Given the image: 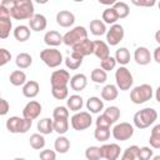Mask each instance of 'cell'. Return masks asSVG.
Masks as SVG:
<instances>
[{"mask_svg":"<svg viewBox=\"0 0 160 160\" xmlns=\"http://www.w3.org/2000/svg\"><path fill=\"white\" fill-rule=\"evenodd\" d=\"M9 11L10 16L15 20H30L35 15L31 0H14V5Z\"/></svg>","mask_w":160,"mask_h":160,"instance_id":"cell-1","label":"cell"},{"mask_svg":"<svg viewBox=\"0 0 160 160\" xmlns=\"http://www.w3.org/2000/svg\"><path fill=\"white\" fill-rule=\"evenodd\" d=\"M156 119H158V112L155 109L144 108V109L135 112L132 120H134V125L138 129H146L150 125H152Z\"/></svg>","mask_w":160,"mask_h":160,"instance_id":"cell-2","label":"cell"},{"mask_svg":"<svg viewBox=\"0 0 160 160\" xmlns=\"http://www.w3.org/2000/svg\"><path fill=\"white\" fill-rule=\"evenodd\" d=\"M154 95V91H152V88L151 85L149 84H141L139 86H135L131 91H130V100L134 102V104H144L149 100H151Z\"/></svg>","mask_w":160,"mask_h":160,"instance_id":"cell-3","label":"cell"},{"mask_svg":"<svg viewBox=\"0 0 160 160\" xmlns=\"http://www.w3.org/2000/svg\"><path fill=\"white\" fill-rule=\"evenodd\" d=\"M32 120L19 118V116H10L6 120V129L12 134H25L30 130Z\"/></svg>","mask_w":160,"mask_h":160,"instance_id":"cell-4","label":"cell"},{"mask_svg":"<svg viewBox=\"0 0 160 160\" xmlns=\"http://www.w3.org/2000/svg\"><path fill=\"white\" fill-rule=\"evenodd\" d=\"M115 80H116V86L119 90L121 91H126L130 90V88L134 84V79H132V74L130 72V70L125 66H120L116 71H115Z\"/></svg>","mask_w":160,"mask_h":160,"instance_id":"cell-5","label":"cell"},{"mask_svg":"<svg viewBox=\"0 0 160 160\" xmlns=\"http://www.w3.org/2000/svg\"><path fill=\"white\" fill-rule=\"evenodd\" d=\"M40 59L44 61V64L49 68H58L62 62V54L60 50L54 49V48H48L41 50L40 52Z\"/></svg>","mask_w":160,"mask_h":160,"instance_id":"cell-6","label":"cell"},{"mask_svg":"<svg viewBox=\"0 0 160 160\" xmlns=\"http://www.w3.org/2000/svg\"><path fill=\"white\" fill-rule=\"evenodd\" d=\"M88 39V30L84 26H75L65 35H62V42L68 46H74L75 44Z\"/></svg>","mask_w":160,"mask_h":160,"instance_id":"cell-7","label":"cell"},{"mask_svg":"<svg viewBox=\"0 0 160 160\" xmlns=\"http://www.w3.org/2000/svg\"><path fill=\"white\" fill-rule=\"evenodd\" d=\"M71 126L74 128V130L76 131H82V130H86L88 128L91 126L92 124V118L90 115V112L88 111H79V112H75L72 116H71Z\"/></svg>","mask_w":160,"mask_h":160,"instance_id":"cell-8","label":"cell"},{"mask_svg":"<svg viewBox=\"0 0 160 160\" xmlns=\"http://www.w3.org/2000/svg\"><path fill=\"white\" fill-rule=\"evenodd\" d=\"M134 135V126L129 122H120L112 128V136L115 140L126 141Z\"/></svg>","mask_w":160,"mask_h":160,"instance_id":"cell-9","label":"cell"},{"mask_svg":"<svg viewBox=\"0 0 160 160\" xmlns=\"http://www.w3.org/2000/svg\"><path fill=\"white\" fill-rule=\"evenodd\" d=\"M124 28L120 24H114L110 26V29L106 31V41L110 46H116L122 39H124Z\"/></svg>","mask_w":160,"mask_h":160,"instance_id":"cell-10","label":"cell"},{"mask_svg":"<svg viewBox=\"0 0 160 160\" xmlns=\"http://www.w3.org/2000/svg\"><path fill=\"white\" fill-rule=\"evenodd\" d=\"M70 74L68 70L60 69V70H55L51 74L50 78V82H51V88H60V86H68V84H70Z\"/></svg>","mask_w":160,"mask_h":160,"instance_id":"cell-11","label":"cell"},{"mask_svg":"<svg viewBox=\"0 0 160 160\" xmlns=\"http://www.w3.org/2000/svg\"><path fill=\"white\" fill-rule=\"evenodd\" d=\"M41 110H42L41 104L39 101L31 100V101H29L24 106V109H22V118L29 119V120H34V119H36L41 114Z\"/></svg>","mask_w":160,"mask_h":160,"instance_id":"cell-12","label":"cell"},{"mask_svg":"<svg viewBox=\"0 0 160 160\" xmlns=\"http://www.w3.org/2000/svg\"><path fill=\"white\" fill-rule=\"evenodd\" d=\"M100 150H101L102 159H106V160H118L120 156V151H121L120 146L115 142L104 144L102 146H100Z\"/></svg>","mask_w":160,"mask_h":160,"instance_id":"cell-13","label":"cell"},{"mask_svg":"<svg viewBox=\"0 0 160 160\" xmlns=\"http://www.w3.org/2000/svg\"><path fill=\"white\" fill-rule=\"evenodd\" d=\"M72 52H76V54L81 55L82 58L94 54V41L89 40V39H85V40L75 44L72 46Z\"/></svg>","mask_w":160,"mask_h":160,"instance_id":"cell-14","label":"cell"},{"mask_svg":"<svg viewBox=\"0 0 160 160\" xmlns=\"http://www.w3.org/2000/svg\"><path fill=\"white\" fill-rule=\"evenodd\" d=\"M56 22L61 28H70L75 22V15L69 10H60L56 14Z\"/></svg>","mask_w":160,"mask_h":160,"instance_id":"cell-15","label":"cell"},{"mask_svg":"<svg viewBox=\"0 0 160 160\" xmlns=\"http://www.w3.org/2000/svg\"><path fill=\"white\" fill-rule=\"evenodd\" d=\"M134 59H135L136 64H139V65H148L151 61V54L148 48L139 46V48H136V50L134 52Z\"/></svg>","mask_w":160,"mask_h":160,"instance_id":"cell-16","label":"cell"},{"mask_svg":"<svg viewBox=\"0 0 160 160\" xmlns=\"http://www.w3.org/2000/svg\"><path fill=\"white\" fill-rule=\"evenodd\" d=\"M48 20L42 14H35L30 20H29V28L32 31H42L46 29Z\"/></svg>","mask_w":160,"mask_h":160,"instance_id":"cell-17","label":"cell"},{"mask_svg":"<svg viewBox=\"0 0 160 160\" xmlns=\"http://www.w3.org/2000/svg\"><path fill=\"white\" fill-rule=\"evenodd\" d=\"M94 55L100 60L109 58L110 56L109 45L102 40H95L94 41Z\"/></svg>","mask_w":160,"mask_h":160,"instance_id":"cell-18","label":"cell"},{"mask_svg":"<svg viewBox=\"0 0 160 160\" xmlns=\"http://www.w3.org/2000/svg\"><path fill=\"white\" fill-rule=\"evenodd\" d=\"M88 85V78L84 74H76L70 79V88L74 91H81Z\"/></svg>","mask_w":160,"mask_h":160,"instance_id":"cell-19","label":"cell"},{"mask_svg":"<svg viewBox=\"0 0 160 160\" xmlns=\"http://www.w3.org/2000/svg\"><path fill=\"white\" fill-rule=\"evenodd\" d=\"M39 90H40L39 82L35 81V80H29V81H26V84L22 86V95H24L25 98L32 99V98L38 96Z\"/></svg>","mask_w":160,"mask_h":160,"instance_id":"cell-20","label":"cell"},{"mask_svg":"<svg viewBox=\"0 0 160 160\" xmlns=\"http://www.w3.org/2000/svg\"><path fill=\"white\" fill-rule=\"evenodd\" d=\"M44 42L49 46H59L62 42V35L56 30H50L44 35Z\"/></svg>","mask_w":160,"mask_h":160,"instance_id":"cell-21","label":"cell"},{"mask_svg":"<svg viewBox=\"0 0 160 160\" xmlns=\"http://www.w3.org/2000/svg\"><path fill=\"white\" fill-rule=\"evenodd\" d=\"M119 95V90H118V86L116 85H112V84H108L102 88L101 90V98L102 100L105 101H112L118 98Z\"/></svg>","mask_w":160,"mask_h":160,"instance_id":"cell-22","label":"cell"},{"mask_svg":"<svg viewBox=\"0 0 160 160\" xmlns=\"http://www.w3.org/2000/svg\"><path fill=\"white\" fill-rule=\"evenodd\" d=\"M82 59H84V58H82L81 55H79V54H76V52H71V55L66 56L64 61H65V65H66L68 69H70V70H76V69H79V68L81 66Z\"/></svg>","mask_w":160,"mask_h":160,"instance_id":"cell-23","label":"cell"},{"mask_svg":"<svg viewBox=\"0 0 160 160\" xmlns=\"http://www.w3.org/2000/svg\"><path fill=\"white\" fill-rule=\"evenodd\" d=\"M66 105H68V109H70L71 111H75V112H79L84 105V100L80 95H70L66 100Z\"/></svg>","mask_w":160,"mask_h":160,"instance_id":"cell-24","label":"cell"},{"mask_svg":"<svg viewBox=\"0 0 160 160\" xmlns=\"http://www.w3.org/2000/svg\"><path fill=\"white\" fill-rule=\"evenodd\" d=\"M86 108H88V110L90 112L98 114L104 109V101L98 96H91L86 101Z\"/></svg>","mask_w":160,"mask_h":160,"instance_id":"cell-25","label":"cell"},{"mask_svg":"<svg viewBox=\"0 0 160 160\" xmlns=\"http://www.w3.org/2000/svg\"><path fill=\"white\" fill-rule=\"evenodd\" d=\"M90 31L92 35L95 36H101L104 34H106V25L102 20L100 19H94L90 21Z\"/></svg>","mask_w":160,"mask_h":160,"instance_id":"cell-26","label":"cell"},{"mask_svg":"<svg viewBox=\"0 0 160 160\" xmlns=\"http://www.w3.org/2000/svg\"><path fill=\"white\" fill-rule=\"evenodd\" d=\"M11 16H0V38L6 39L10 35L12 29V22L10 20Z\"/></svg>","mask_w":160,"mask_h":160,"instance_id":"cell-27","label":"cell"},{"mask_svg":"<svg viewBox=\"0 0 160 160\" xmlns=\"http://www.w3.org/2000/svg\"><path fill=\"white\" fill-rule=\"evenodd\" d=\"M38 130L42 135H49L54 131V120L49 118H44L38 121Z\"/></svg>","mask_w":160,"mask_h":160,"instance_id":"cell-28","label":"cell"},{"mask_svg":"<svg viewBox=\"0 0 160 160\" xmlns=\"http://www.w3.org/2000/svg\"><path fill=\"white\" fill-rule=\"evenodd\" d=\"M30 30L31 29L26 25H19L14 29V38L20 42H24L30 38Z\"/></svg>","mask_w":160,"mask_h":160,"instance_id":"cell-29","label":"cell"},{"mask_svg":"<svg viewBox=\"0 0 160 160\" xmlns=\"http://www.w3.org/2000/svg\"><path fill=\"white\" fill-rule=\"evenodd\" d=\"M54 148L56 150V152H60V154H65L69 151L70 149V140L64 136V135H60L59 138L55 139V142H54Z\"/></svg>","mask_w":160,"mask_h":160,"instance_id":"cell-30","label":"cell"},{"mask_svg":"<svg viewBox=\"0 0 160 160\" xmlns=\"http://www.w3.org/2000/svg\"><path fill=\"white\" fill-rule=\"evenodd\" d=\"M9 80L14 86H24L26 84V74L22 70H14L10 74Z\"/></svg>","mask_w":160,"mask_h":160,"instance_id":"cell-31","label":"cell"},{"mask_svg":"<svg viewBox=\"0 0 160 160\" xmlns=\"http://www.w3.org/2000/svg\"><path fill=\"white\" fill-rule=\"evenodd\" d=\"M15 64L19 69H28L32 64V58L28 52H20L15 59Z\"/></svg>","mask_w":160,"mask_h":160,"instance_id":"cell-32","label":"cell"},{"mask_svg":"<svg viewBox=\"0 0 160 160\" xmlns=\"http://www.w3.org/2000/svg\"><path fill=\"white\" fill-rule=\"evenodd\" d=\"M115 60L121 66H125L130 61V51L126 48H119L115 52Z\"/></svg>","mask_w":160,"mask_h":160,"instance_id":"cell-33","label":"cell"},{"mask_svg":"<svg viewBox=\"0 0 160 160\" xmlns=\"http://www.w3.org/2000/svg\"><path fill=\"white\" fill-rule=\"evenodd\" d=\"M29 142H30V146H31L32 149H35V150H41V149H44V146H45V138H44V135L40 134V132H35V134H32V135L30 136Z\"/></svg>","mask_w":160,"mask_h":160,"instance_id":"cell-34","label":"cell"},{"mask_svg":"<svg viewBox=\"0 0 160 160\" xmlns=\"http://www.w3.org/2000/svg\"><path fill=\"white\" fill-rule=\"evenodd\" d=\"M149 142L150 146L154 149H160V124L155 125L151 129L150 132V138H149Z\"/></svg>","mask_w":160,"mask_h":160,"instance_id":"cell-35","label":"cell"},{"mask_svg":"<svg viewBox=\"0 0 160 160\" xmlns=\"http://www.w3.org/2000/svg\"><path fill=\"white\" fill-rule=\"evenodd\" d=\"M102 20L105 24H110V25H114L116 24V20H119V16L116 14V11L114 10V8H106L104 11H102Z\"/></svg>","mask_w":160,"mask_h":160,"instance_id":"cell-36","label":"cell"},{"mask_svg":"<svg viewBox=\"0 0 160 160\" xmlns=\"http://www.w3.org/2000/svg\"><path fill=\"white\" fill-rule=\"evenodd\" d=\"M112 8H114V10L116 11L119 19H125V18L129 15V12H130L129 5H128L126 2H124V1H116V2L112 5Z\"/></svg>","mask_w":160,"mask_h":160,"instance_id":"cell-37","label":"cell"},{"mask_svg":"<svg viewBox=\"0 0 160 160\" xmlns=\"http://www.w3.org/2000/svg\"><path fill=\"white\" fill-rule=\"evenodd\" d=\"M90 78H91V80H92L94 82H96V84H104V82L108 80V74H106L105 70L96 68V69H94V70L91 71Z\"/></svg>","mask_w":160,"mask_h":160,"instance_id":"cell-38","label":"cell"},{"mask_svg":"<svg viewBox=\"0 0 160 160\" xmlns=\"http://www.w3.org/2000/svg\"><path fill=\"white\" fill-rule=\"evenodd\" d=\"M69 130V120L68 119H54V131L59 135H64Z\"/></svg>","mask_w":160,"mask_h":160,"instance_id":"cell-39","label":"cell"},{"mask_svg":"<svg viewBox=\"0 0 160 160\" xmlns=\"http://www.w3.org/2000/svg\"><path fill=\"white\" fill-rule=\"evenodd\" d=\"M102 114L114 124V122H116V121L119 120V118H120V109H119L118 106H109V108H106V110H105Z\"/></svg>","mask_w":160,"mask_h":160,"instance_id":"cell-40","label":"cell"},{"mask_svg":"<svg viewBox=\"0 0 160 160\" xmlns=\"http://www.w3.org/2000/svg\"><path fill=\"white\" fill-rule=\"evenodd\" d=\"M85 158L88 160H100V159H102L100 148L99 146H89L85 150Z\"/></svg>","mask_w":160,"mask_h":160,"instance_id":"cell-41","label":"cell"},{"mask_svg":"<svg viewBox=\"0 0 160 160\" xmlns=\"http://www.w3.org/2000/svg\"><path fill=\"white\" fill-rule=\"evenodd\" d=\"M139 149L140 148L136 146V145H131V146L126 148L120 160H136L138 159V151H139Z\"/></svg>","mask_w":160,"mask_h":160,"instance_id":"cell-42","label":"cell"},{"mask_svg":"<svg viewBox=\"0 0 160 160\" xmlns=\"http://www.w3.org/2000/svg\"><path fill=\"white\" fill-rule=\"evenodd\" d=\"M51 94L58 100H65V99L69 98V89H68V86L51 88Z\"/></svg>","mask_w":160,"mask_h":160,"instance_id":"cell-43","label":"cell"},{"mask_svg":"<svg viewBox=\"0 0 160 160\" xmlns=\"http://www.w3.org/2000/svg\"><path fill=\"white\" fill-rule=\"evenodd\" d=\"M94 136L98 141H106L110 138V128H96Z\"/></svg>","mask_w":160,"mask_h":160,"instance_id":"cell-44","label":"cell"},{"mask_svg":"<svg viewBox=\"0 0 160 160\" xmlns=\"http://www.w3.org/2000/svg\"><path fill=\"white\" fill-rule=\"evenodd\" d=\"M116 64H118V62H116L115 58H112V56H109V58H106V59H104V60L100 61V66H101V69L105 70V71H111V70H114L115 66H116Z\"/></svg>","mask_w":160,"mask_h":160,"instance_id":"cell-45","label":"cell"},{"mask_svg":"<svg viewBox=\"0 0 160 160\" xmlns=\"http://www.w3.org/2000/svg\"><path fill=\"white\" fill-rule=\"evenodd\" d=\"M54 119H69V110L65 106H56L52 111Z\"/></svg>","mask_w":160,"mask_h":160,"instance_id":"cell-46","label":"cell"},{"mask_svg":"<svg viewBox=\"0 0 160 160\" xmlns=\"http://www.w3.org/2000/svg\"><path fill=\"white\" fill-rule=\"evenodd\" d=\"M152 159V150L149 146H142L138 151V160H150Z\"/></svg>","mask_w":160,"mask_h":160,"instance_id":"cell-47","label":"cell"},{"mask_svg":"<svg viewBox=\"0 0 160 160\" xmlns=\"http://www.w3.org/2000/svg\"><path fill=\"white\" fill-rule=\"evenodd\" d=\"M40 160H56V152L50 149H44L39 154Z\"/></svg>","mask_w":160,"mask_h":160,"instance_id":"cell-48","label":"cell"},{"mask_svg":"<svg viewBox=\"0 0 160 160\" xmlns=\"http://www.w3.org/2000/svg\"><path fill=\"white\" fill-rule=\"evenodd\" d=\"M111 125H112V122L104 114L98 116V119H96V128H110Z\"/></svg>","mask_w":160,"mask_h":160,"instance_id":"cell-49","label":"cell"},{"mask_svg":"<svg viewBox=\"0 0 160 160\" xmlns=\"http://www.w3.org/2000/svg\"><path fill=\"white\" fill-rule=\"evenodd\" d=\"M11 60V54L10 51H8L6 49H0V66L6 65L9 61Z\"/></svg>","mask_w":160,"mask_h":160,"instance_id":"cell-50","label":"cell"},{"mask_svg":"<svg viewBox=\"0 0 160 160\" xmlns=\"http://www.w3.org/2000/svg\"><path fill=\"white\" fill-rule=\"evenodd\" d=\"M134 5H136V6H148V8H151V6H154L155 4H156V1L155 0H132L131 1Z\"/></svg>","mask_w":160,"mask_h":160,"instance_id":"cell-51","label":"cell"},{"mask_svg":"<svg viewBox=\"0 0 160 160\" xmlns=\"http://www.w3.org/2000/svg\"><path fill=\"white\" fill-rule=\"evenodd\" d=\"M9 110H10V104L8 102V100L0 99V115H1V116L6 115Z\"/></svg>","mask_w":160,"mask_h":160,"instance_id":"cell-52","label":"cell"},{"mask_svg":"<svg viewBox=\"0 0 160 160\" xmlns=\"http://www.w3.org/2000/svg\"><path fill=\"white\" fill-rule=\"evenodd\" d=\"M152 58H154V60H155L158 64H160V46H158V48L154 50Z\"/></svg>","mask_w":160,"mask_h":160,"instance_id":"cell-53","label":"cell"},{"mask_svg":"<svg viewBox=\"0 0 160 160\" xmlns=\"http://www.w3.org/2000/svg\"><path fill=\"white\" fill-rule=\"evenodd\" d=\"M155 99H156L158 102H160V85L158 86V89H156V91H155Z\"/></svg>","mask_w":160,"mask_h":160,"instance_id":"cell-54","label":"cell"},{"mask_svg":"<svg viewBox=\"0 0 160 160\" xmlns=\"http://www.w3.org/2000/svg\"><path fill=\"white\" fill-rule=\"evenodd\" d=\"M155 40H156V42L160 44V30H158V31L155 32Z\"/></svg>","mask_w":160,"mask_h":160,"instance_id":"cell-55","label":"cell"},{"mask_svg":"<svg viewBox=\"0 0 160 160\" xmlns=\"http://www.w3.org/2000/svg\"><path fill=\"white\" fill-rule=\"evenodd\" d=\"M151 160H160V155H155V156H152Z\"/></svg>","mask_w":160,"mask_h":160,"instance_id":"cell-56","label":"cell"},{"mask_svg":"<svg viewBox=\"0 0 160 160\" xmlns=\"http://www.w3.org/2000/svg\"><path fill=\"white\" fill-rule=\"evenodd\" d=\"M14 160H25V159H24V158H15Z\"/></svg>","mask_w":160,"mask_h":160,"instance_id":"cell-57","label":"cell"},{"mask_svg":"<svg viewBox=\"0 0 160 160\" xmlns=\"http://www.w3.org/2000/svg\"><path fill=\"white\" fill-rule=\"evenodd\" d=\"M158 6H159V10H160V1H159V4H158Z\"/></svg>","mask_w":160,"mask_h":160,"instance_id":"cell-58","label":"cell"}]
</instances>
